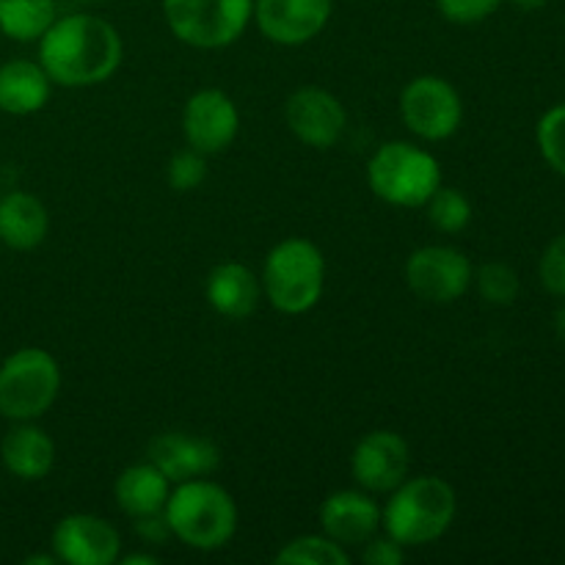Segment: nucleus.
Here are the masks:
<instances>
[{"mask_svg": "<svg viewBox=\"0 0 565 565\" xmlns=\"http://www.w3.org/2000/svg\"><path fill=\"white\" fill-rule=\"evenodd\" d=\"M287 127L298 141L315 149H331L342 138L348 125L345 108L331 92L318 86H303L290 94L285 108Z\"/></svg>", "mask_w": 565, "mask_h": 565, "instance_id": "ddd939ff", "label": "nucleus"}, {"mask_svg": "<svg viewBox=\"0 0 565 565\" xmlns=\"http://www.w3.org/2000/svg\"><path fill=\"white\" fill-rule=\"evenodd\" d=\"M55 557L70 565H114L121 557L116 527L94 513H70L53 527Z\"/></svg>", "mask_w": 565, "mask_h": 565, "instance_id": "f8f14e48", "label": "nucleus"}, {"mask_svg": "<svg viewBox=\"0 0 565 565\" xmlns=\"http://www.w3.org/2000/svg\"><path fill=\"white\" fill-rule=\"evenodd\" d=\"M456 511L458 497L447 480L436 475L406 478L390 491V500L381 508V530L403 550L425 546L450 530Z\"/></svg>", "mask_w": 565, "mask_h": 565, "instance_id": "f03ea898", "label": "nucleus"}, {"mask_svg": "<svg viewBox=\"0 0 565 565\" xmlns=\"http://www.w3.org/2000/svg\"><path fill=\"white\" fill-rule=\"evenodd\" d=\"M478 281V292L494 307H511L519 296V274L505 263H486L472 276Z\"/></svg>", "mask_w": 565, "mask_h": 565, "instance_id": "393cba45", "label": "nucleus"}, {"mask_svg": "<svg viewBox=\"0 0 565 565\" xmlns=\"http://www.w3.org/2000/svg\"><path fill=\"white\" fill-rule=\"evenodd\" d=\"M166 25L199 50L230 47L254 17V0H163Z\"/></svg>", "mask_w": 565, "mask_h": 565, "instance_id": "0eeeda50", "label": "nucleus"}, {"mask_svg": "<svg viewBox=\"0 0 565 565\" xmlns=\"http://www.w3.org/2000/svg\"><path fill=\"white\" fill-rule=\"evenodd\" d=\"M55 22V0H0V33L14 42H39Z\"/></svg>", "mask_w": 565, "mask_h": 565, "instance_id": "4be33fe9", "label": "nucleus"}, {"mask_svg": "<svg viewBox=\"0 0 565 565\" xmlns=\"http://www.w3.org/2000/svg\"><path fill=\"white\" fill-rule=\"evenodd\" d=\"M241 130V114L232 97L221 88H202L191 94L182 110V132L188 147L202 154H218Z\"/></svg>", "mask_w": 565, "mask_h": 565, "instance_id": "9d476101", "label": "nucleus"}, {"mask_svg": "<svg viewBox=\"0 0 565 565\" xmlns=\"http://www.w3.org/2000/svg\"><path fill=\"white\" fill-rule=\"evenodd\" d=\"M47 207L33 193L11 191L0 196V243L14 252H31L47 237Z\"/></svg>", "mask_w": 565, "mask_h": 565, "instance_id": "aec40b11", "label": "nucleus"}, {"mask_svg": "<svg viewBox=\"0 0 565 565\" xmlns=\"http://www.w3.org/2000/svg\"><path fill=\"white\" fill-rule=\"evenodd\" d=\"M121 36L108 20L94 14L55 17L39 39V64L64 88L105 83L121 64Z\"/></svg>", "mask_w": 565, "mask_h": 565, "instance_id": "f257e3e1", "label": "nucleus"}, {"mask_svg": "<svg viewBox=\"0 0 565 565\" xmlns=\"http://www.w3.org/2000/svg\"><path fill=\"white\" fill-rule=\"evenodd\" d=\"M136 530L143 541H149V544H163V541L171 535L163 513H152V516L136 519Z\"/></svg>", "mask_w": 565, "mask_h": 565, "instance_id": "7c9ffc66", "label": "nucleus"}, {"mask_svg": "<svg viewBox=\"0 0 565 565\" xmlns=\"http://www.w3.org/2000/svg\"><path fill=\"white\" fill-rule=\"evenodd\" d=\"M555 331H557V337L565 342V303L555 312Z\"/></svg>", "mask_w": 565, "mask_h": 565, "instance_id": "f704fd0d", "label": "nucleus"}, {"mask_svg": "<svg viewBox=\"0 0 565 565\" xmlns=\"http://www.w3.org/2000/svg\"><path fill=\"white\" fill-rule=\"evenodd\" d=\"M263 296L281 315H303L318 307L326 287L323 252L312 241L287 237L270 248L263 268Z\"/></svg>", "mask_w": 565, "mask_h": 565, "instance_id": "20e7f679", "label": "nucleus"}, {"mask_svg": "<svg viewBox=\"0 0 565 565\" xmlns=\"http://www.w3.org/2000/svg\"><path fill=\"white\" fill-rule=\"evenodd\" d=\"M114 494L121 513H127L132 519H141L152 516V513H163L166 500L171 494V483L158 467H152L147 461L136 463V467H127L116 478Z\"/></svg>", "mask_w": 565, "mask_h": 565, "instance_id": "412c9836", "label": "nucleus"}, {"mask_svg": "<svg viewBox=\"0 0 565 565\" xmlns=\"http://www.w3.org/2000/svg\"><path fill=\"white\" fill-rule=\"evenodd\" d=\"M546 3H550V0H513V6L522 11H539V9H544Z\"/></svg>", "mask_w": 565, "mask_h": 565, "instance_id": "473e14b6", "label": "nucleus"}, {"mask_svg": "<svg viewBox=\"0 0 565 565\" xmlns=\"http://www.w3.org/2000/svg\"><path fill=\"white\" fill-rule=\"evenodd\" d=\"M406 561V552L397 541H392L390 535L384 539H370L367 544H362V563L367 565H401Z\"/></svg>", "mask_w": 565, "mask_h": 565, "instance_id": "c756f323", "label": "nucleus"}, {"mask_svg": "<svg viewBox=\"0 0 565 565\" xmlns=\"http://www.w3.org/2000/svg\"><path fill=\"white\" fill-rule=\"evenodd\" d=\"M331 17V0H254V20L265 39L298 47L318 36Z\"/></svg>", "mask_w": 565, "mask_h": 565, "instance_id": "4468645a", "label": "nucleus"}, {"mask_svg": "<svg viewBox=\"0 0 565 565\" xmlns=\"http://www.w3.org/2000/svg\"><path fill=\"white\" fill-rule=\"evenodd\" d=\"M55 563H61L58 557H55V552H53V555H31V557H25V565H55Z\"/></svg>", "mask_w": 565, "mask_h": 565, "instance_id": "72a5a7b5", "label": "nucleus"}, {"mask_svg": "<svg viewBox=\"0 0 565 565\" xmlns=\"http://www.w3.org/2000/svg\"><path fill=\"white\" fill-rule=\"evenodd\" d=\"M425 210H428V221L439 232H447V235H458L469 226L472 221V204L463 196L458 188H436L434 196L425 202Z\"/></svg>", "mask_w": 565, "mask_h": 565, "instance_id": "b1692460", "label": "nucleus"}, {"mask_svg": "<svg viewBox=\"0 0 565 565\" xmlns=\"http://www.w3.org/2000/svg\"><path fill=\"white\" fill-rule=\"evenodd\" d=\"M53 81L39 61L14 58L0 64V110L11 116H31L50 99Z\"/></svg>", "mask_w": 565, "mask_h": 565, "instance_id": "6ab92c4d", "label": "nucleus"}, {"mask_svg": "<svg viewBox=\"0 0 565 565\" xmlns=\"http://www.w3.org/2000/svg\"><path fill=\"white\" fill-rule=\"evenodd\" d=\"M171 535L199 552L224 550L237 533V505L226 489L204 478L177 483L163 508Z\"/></svg>", "mask_w": 565, "mask_h": 565, "instance_id": "7ed1b4c3", "label": "nucleus"}, {"mask_svg": "<svg viewBox=\"0 0 565 565\" xmlns=\"http://www.w3.org/2000/svg\"><path fill=\"white\" fill-rule=\"evenodd\" d=\"M119 561L125 565H154L158 563V557L149 555V552H143V555H125V557H119Z\"/></svg>", "mask_w": 565, "mask_h": 565, "instance_id": "2f4dec72", "label": "nucleus"}, {"mask_svg": "<svg viewBox=\"0 0 565 565\" xmlns=\"http://www.w3.org/2000/svg\"><path fill=\"white\" fill-rule=\"evenodd\" d=\"M541 285L555 298H565V232L550 241L539 263Z\"/></svg>", "mask_w": 565, "mask_h": 565, "instance_id": "cd10ccee", "label": "nucleus"}, {"mask_svg": "<svg viewBox=\"0 0 565 565\" xmlns=\"http://www.w3.org/2000/svg\"><path fill=\"white\" fill-rule=\"evenodd\" d=\"M535 141H539L546 163L565 177V103L555 105L541 116L539 127H535Z\"/></svg>", "mask_w": 565, "mask_h": 565, "instance_id": "a878e982", "label": "nucleus"}, {"mask_svg": "<svg viewBox=\"0 0 565 565\" xmlns=\"http://www.w3.org/2000/svg\"><path fill=\"white\" fill-rule=\"evenodd\" d=\"M3 467L14 478L33 483V480L47 478L55 463V441L42 428L31 423H17L0 445Z\"/></svg>", "mask_w": 565, "mask_h": 565, "instance_id": "a211bd4d", "label": "nucleus"}, {"mask_svg": "<svg viewBox=\"0 0 565 565\" xmlns=\"http://www.w3.org/2000/svg\"><path fill=\"white\" fill-rule=\"evenodd\" d=\"M204 158H207V154L196 152V149L191 147H188L185 152H177L174 158L169 160V166H166V182L180 193L196 191L204 182V177H207V160Z\"/></svg>", "mask_w": 565, "mask_h": 565, "instance_id": "bb28decb", "label": "nucleus"}, {"mask_svg": "<svg viewBox=\"0 0 565 565\" xmlns=\"http://www.w3.org/2000/svg\"><path fill=\"white\" fill-rule=\"evenodd\" d=\"M367 182L379 199L395 207H425L441 185L439 160L408 141H390L375 149L367 163Z\"/></svg>", "mask_w": 565, "mask_h": 565, "instance_id": "39448f33", "label": "nucleus"}, {"mask_svg": "<svg viewBox=\"0 0 565 565\" xmlns=\"http://www.w3.org/2000/svg\"><path fill=\"white\" fill-rule=\"evenodd\" d=\"M147 461L158 467L171 486H177L193 478H207L221 463V452L213 441L202 436L166 430L149 441Z\"/></svg>", "mask_w": 565, "mask_h": 565, "instance_id": "2eb2a0df", "label": "nucleus"}, {"mask_svg": "<svg viewBox=\"0 0 565 565\" xmlns=\"http://www.w3.org/2000/svg\"><path fill=\"white\" fill-rule=\"evenodd\" d=\"M274 561L285 565H348L351 557L345 546L331 541L329 535H301L276 552Z\"/></svg>", "mask_w": 565, "mask_h": 565, "instance_id": "5701e85b", "label": "nucleus"}, {"mask_svg": "<svg viewBox=\"0 0 565 565\" xmlns=\"http://www.w3.org/2000/svg\"><path fill=\"white\" fill-rule=\"evenodd\" d=\"M472 263L452 246H423L406 259V285L430 303H452L472 285Z\"/></svg>", "mask_w": 565, "mask_h": 565, "instance_id": "1a4fd4ad", "label": "nucleus"}, {"mask_svg": "<svg viewBox=\"0 0 565 565\" xmlns=\"http://www.w3.org/2000/svg\"><path fill=\"white\" fill-rule=\"evenodd\" d=\"M77 3H105V0H77Z\"/></svg>", "mask_w": 565, "mask_h": 565, "instance_id": "c9c22d12", "label": "nucleus"}, {"mask_svg": "<svg viewBox=\"0 0 565 565\" xmlns=\"http://www.w3.org/2000/svg\"><path fill=\"white\" fill-rule=\"evenodd\" d=\"M401 116L408 130L423 141H445L461 127V94L445 77H414L401 94Z\"/></svg>", "mask_w": 565, "mask_h": 565, "instance_id": "6e6552de", "label": "nucleus"}, {"mask_svg": "<svg viewBox=\"0 0 565 565\" xmlns=\"http://www.w3.org/2000/svg\"><path fill=\"white\" fill-rule=\"evenodd\" d=\"M408 469H412V450L395 430L367 434L351 458L353 480L370 494H390L408 478Z\"/></svg>", "mask_w": 565, "mask_h": 565, "instance_id": "9b49d317", "label": "nucleus"}, {"mask_svg": "<svg viewBox=\"0 0 565 565\" xmlns=\"http://www.w3.org/2000/svg\"><path fill=\"white\" fill-rule=\"evenodd\" d=\"M445 20L456 22V25H475L494 14L502 6V0H436Z\"/></svg>", "mask_w": 565, "mask_h": 565, "instance_id": "c85d7f7f", "label": "nucleus"}, {"mask_svg": "<svg viewBox=\"0 0 565 565\" xmlns=\"http://www.w3.org/2000/svg\"><path fill=\"white\" fill-rule=\"evenodd\" d=\"M61 392V367L53 353L22 348L0 364V417L33 423L50 412Z\"/></svg>", "mask_w": 565, "mask_h": 565, "instance_id": "423d86ee", "label": "nucleus"}, {"mask_svg": "<svg viewBox=\"0 0 565 565\" xmlns=\"http://www.w3.org/2000/svg\"><path fill=\"white\" fill-rule=\"evenodd\" d=\"M320 530L340 546H362L381 530V508L370 491H334L320 505Z\"/></svg>", "mask_w": 565, "mask_h": 565, "instance_id": "dca6fc26", "label": "nucleus"}, {"mask_svg": "<svg viewBox=\"0 0 565 565\" xmlns=\"http://www.w3.org/2000/svg\"><path fill=\"white\" fill-rule=\"evenodd\" d=\"M207 303L218 315L232 320H241L254 315L263 296V281L257 279L248 265L243 263H221L210 270L207 285H204Z\"/></svg>", "mask_w": 565, "mask_h": 565, "instance_id": "f3484780", "label": "nucleus"}]
</instances>
